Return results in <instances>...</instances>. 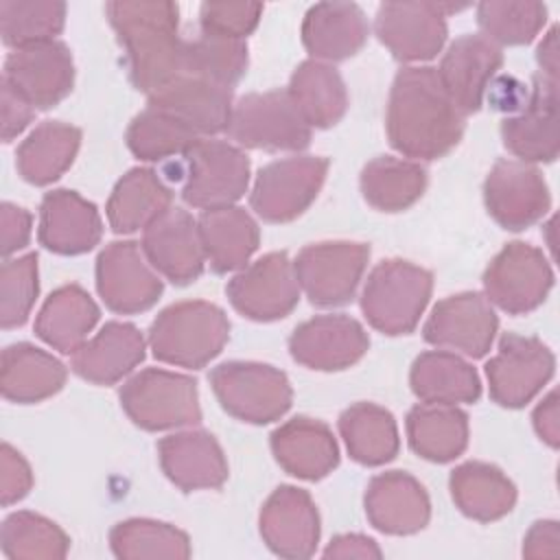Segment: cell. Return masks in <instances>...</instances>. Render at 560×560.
Here are the masks:
<instances>
[{"instance_id": "24", "label": "cell", "mask_w": 560, "mask_h": 560, "mask_svg": "<svg viewBox=\"0 0 560 560\" xmlns=\"http://www.w3.org/2000/svg\"><path fill=\"white\" fill-rule=\"evenodd\" d=\"M368 521L383 534L407 536L420 532L431 516V503L424 486L402 470H387L365 488Z\"/></svg>"}, {"instance_id": "40", "label": "cell", "mask_w": 560, "mask_h": 560, "mask_svg": "<svg viewBox=\"0 0 560 560\" xmlns=\"http://www.w3.org/2000/svg\"><path fill=\"white\" fill-rule=\"evenodd\" d=\"M339 433L350 457L363 466H383L398 453L394 416L374 402H354L339 416Z\"/></svg>"}, {"instance_id": "9", "label": "cell", "mask_w": 560, "mask_h": 560, "mask_svg": "<svg viewBox=\"0 0 560 560\" xmlns=\"http://www.w3.org/2000/svg\"><path fill=\"white\" fill-rule=\"evenodd\" d=\"M370 258V245L326 241L306 245L293 260L300 289L317 306H339L352 300Z\"/></svg>"}, {"instance_id": "27", "label": "cell", "mask_w": 560, "mask_h": 560, "mask_svg": "<svg viewBox=\"0 0 560 560\" xmlns=\"http://www.w3.org/2000/svg\"><path fill=\"white\" fill-rule=\"evenodd\" d=\"M271 451L280 468L298 479L317 481L339 464V446L322 420L298 416L271 433Z\"/></svg>"}, {"instance_id": "36", "label": "cell", "mask_w": 560, "mask_h": 560, "mask_svg": "<svg viewBox=\"0 0 560 560\" xmlns=\"http://www.w3.org/2000/svg\"><path fill=\"white\" fill-rule=\"evenodd\" d=\"M81 131L59 120L37 125L18 147L15 166L24 182L46 186L59 179L74 162Z\"/></svg>"}, {"instance_id": "31", "label": "cell", "mask_w": 560, "mask_h": 560, "mask_svg": "<svg viewBox=\"0 0 560 560\" xmlns=\"http://www.w3.org/2000/svg\"><path fill=\"white\" fill-rule=\"evenodd\" d=\"M66 368L46 350L20 341L2 350L0 389L7 400L31 405L55 396L66 383Z\"/></svg>"}, {"instance_id": "54", "label": "cell", "mask_w": 560, "mask_h": 560, "mask_svg": "<svg viewBox=\"0 0 560 560\" xmlns=\"http://www.w3.org/2000/svg\"><path fill=\"white\" fill-rule=\"evenodd\" d=\"M534 429L542 442H547L551 448H558L560 444V411H558V392H549L538 407L534 409Z\"/></svg>"}, {"instance_id": "1", "label": "cell", "mask_w": 560, "mask_h": 560, "mask_svg": "<svg viewBox=\"0 0 560 560\" xmlns=\"http://www.w3.org/2000/svg\"><path fill=\"white\" fill-rule=\"evenodd\" d=\"M385 127L398 153L438 160L462 140L464 114L453 105L435 68L407 66L394 77Z\"/></svg>"}, {"instance_id": "48", "label": "cell", "mask_w": 560, "mask_h": 560, "mask_svg": "<svg viewBox=\"0 0 560 560\" xmlns=\"http://www.w3.org/2000/svg\"><path fill=\"white\" fill-rule=\"evenodd\" d=\"M39 291L37 254L4 260L0 267V324L2 328L22 326Z\"/></svg>"}, {"instance_id": "37", "label": "cell", "mask_w": 560, "mask_h": 560, "mask_svg": "<svg viewBox=\"0 0 560 560\" xmlns=\"http://www.w3.org/2000/svg\"><path fill=\"white\" fill-rule=\"evenodd\" d=\"M287 94L308 127H332L348 109L343 79L326 61H302L291 74Z\"/></svg>"}, {"instance_id": "53", "label": "cell", "mask_w": 560, "mask_h": 560, "mask_svg": "<svg viewBox=\"0 0 560 560\" xmlns=\"http://www.w3.org/2000/svg\"><path fill=\"white\" fill-rule=\"evenodd\" d=\"M560 542V529L556 521H536L525 540H523V556L525 558H556Z\"/></svg>"}, {"instance_id": "52", "label": "cell", "mask_w": 560, "mask_h": 560, "mask_svg": "<svg viewBox=\"0 0 560 560\" xmlns=\"http://www.w3.org/2000/svg\"><path fill=\"white\" fill-rule=\"evenodd\" d=\"M31 223L33 217L28 210L4 201L0 208V249L2 256H11L13 252L26 247L31 238Z\"/></svg>"}, {"instance_id": "11", "label": "cell", "mask_w": 560, "mask_h": 560, "mask_svg": "<svg viewBox=\"0 0 560 560\" xmlns=\"http://www.w3.org/2000/svg\"><path fill=\"white\" fill-rule=\"evenodd\" d=\"M553 368V352L540 339L508 332L501 337L497 354L486 363L490 396L501 407L518 409L545 387Z\"/></svg>"}, {"instance_id": "3", "label": "cell", "mask_w": 560, "mask_h": 560, "mask_svg": "<svg viewBox=\"0 0 560 560\" xmlns=\"http://www.w3.org/2000/svg\"><path fill=\"white\" fill-rule=\"evenodd\" d=\"M230 339L225 313L210 302L188 300L166 306L149 328V346L162 363L203 368Z\"/></svg>"}, {"instance_id": "44", "label": "cell", "mask_w": 560, "mask_h": 560, "mask_svg": "<svg viewBox=\"0 0 560 560\" xmlns=\"http://www.w3.org/2000/svg\"><path fill=\"white\" fill-rule=\"evenodd\" d=\"M199 140V133L188 125L151 105L140 112L127 129L129 151L144 162L186 155Z\"/></svg>"}, {"instance_id": "5", "label": "cell", "mask_w": 560, "mask_h": 560, "mask_svg": "<svg viewBox=\"0 0 560 560\" xmlns=\"http://www.w3.org/2000/svg\"><path fill=\"white\" fill-rule=\"evenodd\" d=\"M210 385L230 416L252 424L278 420L289 411L293 400L287 374L267 363H221L210 372Z\"/></svg>"}, {"instance_id": "45", "label": "cell", "mask_w": 560, "mask_h": 560, "mask_svg": "<svg viewBox=\"0 0 560 560\" xmlns=\"http://www.w3.org/2000/svg\"><path fill=\"white\" fill-rule=\"evenodd\" d=\"M247 70L245 39L203 33L195 39H184L182 74L201 77L219 85L232 88Z\"/></svg>"}, {"instance_id": "32", "label": "cell", "mask_w": 560, "mask_h": 560, "mask_svg": "<svg viewBox=\"0 0 560 560\" xmlns=\"http://www.w3.org/2000/svg\"><path fill=\"white\" fill-rule=\"evenodd\" d=\"M197 225L206 260L217 273L245 267V262L258 249V225L252 214L238 206L203 210Z\"/></svg>"}, {"instance_id": "30", "label": "cell", "mask_w": 560, "mask_h": 560, "mask_svg": "<svg viewBox=\"0 0 560 560\" xmlns=\"http://www.w3.org/2000/svg\"><path fill=\"white\" fill-rule=\"evenodd\" d=\"M368 18L354 2L313 4L302 22V42L317 61H341L368 42Z\"/></svg>"}, {"instance_id": "34", "label": "cell", "mask_w": 560, "mask_h": 560, "mask_svg": "<svg viewBox=\"0 0 560 560\" xmlns=\"http://www.w3.org/2000/svg\"><path fill=\"white\" fill-rule=\"evenodd\" d=\"M451 497L468 518L490 523L512 512L516 486L508 475L486 462H466L451 472Z\"/></svg>"}, {"instance_id": "2", "label": "cell", "mask_w": 560, "mask_h": 560, "mask_svg": "<svg viewBox=\"0 0 560 560\" xmlns=\"http://www.w3.org/2000/svg\"><path fill=\"white\" fill-rule=\"evenodd\" d=\"M109 24L127 55L131 83L151 96L182 74L184 39L173 2H107Z\"/></svg>"}, {"instance_id": "29", "label": "cell", "mask_w": 560, "mask_h": 560, "mask_svg": "<svg viewBox=\"0 0 560 560\" xmlns=\"http://www.w3.org/2000/svg\"><path fill=\"white\" fill-rule=\"evenodd\" d=\"M144 359V337L127 322H107L72 352V370L96 385L122 381Z\"/></svg>"}, {"instance_id": "46", "label": "cell", "mask_w": 560, "mask_h": 560, "mask_svg": "<svg viewBox=\"0 0 560 560\" xmlns=\"http://www.w3.org/2000/svg\"><path fill=\"white\" fill-rule=\"evenodd\" d=\"M66 22V4L59 0H2L0 33L7 46L22 48L55 39Z\"/></svg>"}, {"instance_id": "4", "label": "cell", "mask_w": 560, "mask_h": 560, "mask_svg": "<svg viewBox=\"0 0 560 560\" xmlns=\"http://www.w3.org/2000/svg\"><path fill=\"white\" fill-rule=\"evenodd\" d=\"M433 289L431 271L400 258L378 262L363 287L361 311L385 335L411 332L424 313Z\"/></svg>"}, {"instance_id": "42", "label": "cell", "mask_w": 560, "mask_h": 560, "mask_svg": "<svg viewBox=\"0 0 560 560\" xmlns=\"http://www.w3.org/2000/svg\"><path fill=\"white\" fill-rule=\"evenodd\" d=\"M109 547L122 560H184L190 556V540L182 529L151 518H127L114 525Z\"/></svg>"}, {"instance_id": "50", "label": "cell", "mask_w": 560, "mask_h": 560, "mask_svg": "<svg viewBox=\"0 0 560 560\" xmlns=\"http://www.w3.org/2000/svg\"><path fill=\"white\" fill-rule=\"evenodd\" d=\"M33 488V472L28 462L11 444L0 448V501L2 505L18 503Z\"/></svg>"}, {"instance_id": "20", "label": "cell", "mask_w": 560, "mask_h": 560, "mask_svg": "<svg viewBox=\"0 0 560 560\" xmlns=\"http://www.w3.org/2000/svg\"><path fill=\"white\" fill-rule=\"evenodd\" d=\"M142 252L151 267L175 284L197 280L206 262L199 225L182 208L166 210L144 228Z\"/></svg>"}, {"instance_id": "14", "label": "cell", "mask_w": 560, "mask_h": 560, "mask_svg": "<svg viewBox=\"0 0 560 560\" xmlns=\"http://www.w3.org/2000/svg\"><path fill=\"white\" fill-rule=\"evenodd\" d=\"M462 7L440 2H385L376 11L374 31L400 61L433 59L446 42V13Z\"/></svg>"}, {"instance_id": "51", "label": "cell", "mask_w": 560, "mask_h": 560, "mask_svg": "<svg viewBox=\"0 0 560 560\" xmlns=\"http://www.w3.org/2000/svg\"><path fill=\"white\" fill-rule=\"evenodd\" d=\"M0 112H2V140L11 142L20 136L35 116V107L9 83L2 79L0 90Z\"/></svg>"}, {"instance_id": "12", "label": "cell", "mask_w": 560, "mask_h": 560, "mask_svg": "<svg viewBox=\"0 0 560 560\" xmlns=\"http://www.w3.org/2000/svg\"><path fill=\"white\" fill-rule=\"evenodd\" d=\"M182 197L192 208H221L241 199L249 184L247 155L223 140H199L188 153Z\"/></svg>"}, {"instance_id": "38", "label": "cell", "mask_w": 560, "mask_h": 560, "mask_svg": "<svg viewBox=\"0 0 560 560\" xmlns=\"http://www.w3.org/2000/svg\"><path fill=\"white\" fill-rule=\"evenodd\" d=\"M409 383L422 402L457 405L475 402L481 396V383L475 368L446 350L422 352L411 365Z\"/></svg>"}, {"instance_id": "7", "label": "cell", "mask_w": 560, "mask_h": 560, "mask_svg": "<svg viewBox=\"0 0 560 560\" xmlns=\"http://www.w3.org/2000/svg\"><path fill=\"white\" fill-rule=\"evenodd\" d=\"M228 133L241 147L265 151H302L311 127L284 90L252 92L236 101Z\"/></svg>"}, {"instance_id": "47", "label": "cell", "mask_w": 560, "mask_h": 560, "mask_svg": "<svg viewBox=\"0 0 560 560\" xmlns=\"http://www.w3.org/2000/svg\"><path fill=\"white\" fill-rule=\"evenodd\" d=\"M477 22L492 44L523 46L529 44L547 22V7L542 2L525 0H490L477 7Z\"/></svg>"}, {"instance_id": "21", "label": "cell", "mask_w": 560, "mask_h": 560, "mask_svg": "<svg viewBox=\"0 0 560 560\" xmlns=\"http://www.w3.org/2000/svg\"><path fill=\"white\" fill-rule=\"evenodd\" d=\"M260 536L282 558H308L319 542V514L311 494L295 486L276 488L260 510Z\"/></svg>"}, {"instance_id": "41", "label": "cell", "mask_w": 560, "mask_h": 560, "mask_svg": "<svg viewBox=\"0 0 560 560\" xmlns=\"http://www.w3.org/2000/svg\"><path fill=\"white\" fill-rule=\"evenodd\" d=\"M427 188V171L411 160L378 155L361 171L365 201L383 212H400L413 206Z\"/></svg>"}, {"instance_id": "55", "label": "cell", "mask_w": 560, "mask_h": 560, "mask_svg": "<svg viewBox=\"0 0 560 560\" xmlns=\"http://www.w3.org/2000/svg\"><path fill=\"white\" fill-rule=\"evenodd\" d=\"M326 558H381L378 545L363 534L335 536L324 549Z\"/></svg>"}, {"instance_id": "33", "label": "cell", "mask_w": 560, "mask_h": 560, "mask_svg": "<svg viewBox=\"0 0 560 560\" xmlns=\"http://www.w3.org/2000/svg\"><path fill=\"white\" fill-rule=\"evenodd\" d=\"M98 315L101 311L85 289L66 284L52 291L42 304L35 319V332L55 350L72 354L88 341Z\"/></svg>"}, {"instance_id": "49", "label": "cell", "mask_w": 560, "mask_h": 560, "mask_svg": "<svg viewBox=\"0 0 560 560\" xmlns=\"http://www.w3.org/2000/svg\"><path fill=\"white\" fill-rule=\"evenodd\" d=\"M262 15L258 2H203L199 9V22L203 33L245 39Z\"/></svg>"}, {"instance_id": "13", "label": "cell", "mask_w": 560, "mask_h": 560, "mask_svg": "<svg viewBox=\"0 0 560 560\" xmlns=\"http://www.w3.org/2000/svg\"><path fill=\"white\" fill-rule=\"evenodd\" d=\"M232 306L256 322L287 317L300 302V282L284 252H271L241 269L225 287Z\"/></svg>"}, {"instance_id": "23", "label": "cell", "mask_w": 560, "mask_h": 560, "mask_svg": "<svg viewBox=\"0 0 560 560\" xmlns=\"http://www.w3.org/2000/svg\"><path fill=\"white\" fill-rule=\"evenodd\" d=\"M503 63V52L483 35H462L444 52L438 77L453 105L466 116L481 107L486 90Z\"/></svg>"}, {"instance_id": "25", "label": "cell", "mask_w": 560, "mask_h": 560, "mask_svg": "<svg viewBox=\"0 0 560 560\" xmlns=\"http://www.w3.org/2000/svg\"><path fill=\"white\" fill-rule=\"evenodd\" d=\"M149 105L175 116L199 136L228 131L234 109L232 88L192 74H179L168 85L153 92Z\"/></svg>"}, {"instance_id": "10", "label": "cell", "mask_w": 560, "mask_h": 560, "mask_svg": "<svg viewBox=\"0 0 560 560\" xmlns=\"http://www.w3.org/2000/svg\"><path fill=\"white\" fill-rule=\"evenodd\" d=\"M553 287V271L545 254L523 241L508 243L488 265L483 289L488 302L512 315L538 308Z\"/></svg>"}, {"instance_id": "6", "label": "cell", "mask_w": 560, "mask_h": 560, "mask_svg": "<svg viewBox=\"0 0 560 560\" xmlns=\"http://www.w3.org/2000/svg\"><path fill=\"white\" fill-rule=\"evenodd\" d=\"M125 413L147 431L188 427L201 420L195 378L160 368L133 374L120 387Z\"/></svg>"}, {"instance_id": "19", "label": "cell", "mask_w": 560, "mask_h": 560, "mask_svg": "<svg viewBox=\"0 0 560 560\" xmlns=\"http://www.w3.org/2000/svg\"><path fill=\"white\" fill-rule=\"evenodd\" d=\"M499 319L481 293H457L440 300L422 332L424 339L440 348L459 350L466 357H483L497 335Z\"/></svg>"}, {"instance_id": "22", "label": "cell", "mask_w": 560, "mask_h": 560, "mask_svg": "<svg viewBox=\"0 0 560 560\" xmlns=\"http://www.w3.org/2000/svg\"><path fill=\"white\" fill-rule=\"evenodd\" d=\"M501 138L505 149L523 162H553L558 158V79L534 77L525 107L501 122Z\"/></svg>"}, {"instance_id": "18", "label": "cell", "mask_w": 560, "mask_h": 560, "mask_svg": "<svg viewBox=\"0 0 560 560\" xmlns=\"http://www.w3.org/2000/svg\"><path fill=\"white\" fill-rule=\"evenodd\" d=\"M370 348L365 328L350 315H315L289 337L291 357L311 370L337 372L354 365Z\"/></svg>"}, {"instance_id": "16", "label": "cell", "mask_w": 560, "mask_h": 560, "mask_svg": "<svg viewBox=\"0 0 560 560\" xmlns=\"http://www.w3.org/2000/svg\"><path fill=\"white\" fill-rule=\"evenodd\" d=\"M96 289L107 308L131 315L151 308L164 287L142 245L114 241L96 258Z\"/></svg>"}, {"instance_id": "15", "label": "cell", "mask_w": 560, "mask_h": 560, "mask_svg": "<svg viewBox=\"0 0 560 560\" xmlns=\"http://www.w3.org/2000/svg\"><path fill=\"white\" fill-rule=\"evenodd\" d=\"M488 214L505 230H525L540 221L551 206L542 173L523 160H499L483 184Z\"/></svg>"}, {"instance_id": "8", "label": "cell", "mask_w": 560, "mask_h": 560, "mask_svg": "<svg viewBox=\"0 0 560 560\" xmlns=\"http://www.w3.org/2000/svg\"><path fill=\"white\" fill-rule=\"evenodd\" d=\"M328 173L322 155H293L262 166L256 175L249 203L269 223L298 219L317 197Z\"/></svg>"}, {"instance_id": "39", "label": "cell", "mask_w": 560, "mask_h": 560, "mask_svg": "<svg viewBox=\"0 0 560 560\" xmlns=\"http://www.w3.org/2000/svg\"><path fill=\"white\" fill-rule=\"evenodd\" d=\"M409 446L429 462H451L468 444V416L455 405L422 402L407 413Z\"/></svg>"}, {"instance_id": "26", "label": "cell", "mask_w": 560, "mask_h": 560, "mask_svg": "<svg viewBox=\"0 0 560 560\" xmlns=\"http://www.w3.org/2000/svg\"><path fill=\"white\" fill-rule=\"evenodd\" d=\"M103 221L96 206L79 192L57 188L42 199L39 243L55 254H83L98 245Z\"/></svg>"}, {"instance_id": "35", "label": "cell", "mask_w": 560, "mask_h": 560, "mask_svg": "<svg viewBox=\"0 0 560 560\" xmlns=\"http://www.w3.org/2000/svg\"><path fill=\"white\" fill-rule=\"evenodd\" d=\"M173 192L151 168H131L114 186L107 201V221L116 234L149 228L171 210Z\"/></svg>"}, {"instance_id": "43", "label": "cell", "mask_w": 560, "mask_h": 560, "mask_svg": "<svg viewBox=\"0 0 560 560\" xmlns=\"http://www.w3.org/2000/svg\"><path fill=\"white\" fill-rule=\"evenodd\" d=\"M2 553L11 560H59L70 549L68 534L35 512H13L0 529Z\"/></svg>"}, {"instance_id": "56", "label": "cell", "mask_w": 560, "mask_h": 560, "mask_svg": "<svg viewBox=\"0 0 560 560\" xmlns=\"http://www.w3.org/2000/svg\"><path fill=\"white\" fill-rule=\"evenodd\" d=\"M536 61L540 68L538 74H542L547 79H558V28L556 26L538 44Z\"/></svg>"}, {"instance_id": "17", "label": "cell", "mask_w": 560, "mask_h": 560, "mask_svg": "<svg viewBox=\"0 0 560 560\" xmlns=\"http://www.w3.org/2000/svg\"><path fill=\"white\" fill-rule=\"evenodd\" d=\"M9 81L35 109L55 107L74 85V61L63 42L48 39L15 48L4 61Z\"/></svg>"}, {"instance_id": "28", "label": "cell", "mask_w": 560, "mask_h": 560, "mask_svg": "<svg viewBox=\"0 0 560 560\" xmlns=\"http://www.w3.org/2000/svg\"><path fill=\"white\" fill-rule=\"evenodd\" d=\"M164 475L184 492L221 488L228 479V462L219 442L206 431H179L158 442Z\"/></svg>"}]
</instances>
